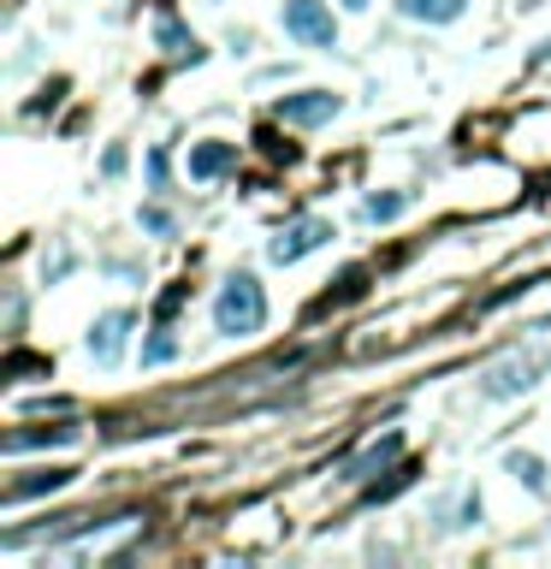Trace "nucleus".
<instances>
[{"label": "nucleus", "mask_w": 551, "mask_h": 569, "mask_svg": "<svg viewBox=\"0 0 551 569\" xmlns=\"http://www.w3.org/2000/svg\"><path fill=\"white\" fill-rule=\"evenodd\" d=\"M267 326V291L255 273H232L226 285H220V297H214V333H226V338H249V333H262Z\"/></svg>", "instance_id": "nucleus-1"}, {"label": "nucleus", "mask_w": 551, "mask_h": 569, "mask_svg": "<svg viewBox=\"0 0 551 569\" xmlns=\"http://www.w3.org/2000/svg\"><path fill=\"white\" fill-rule=\"evenodd\" d=\"M285 37L303 42V48H338V24H333V7L326 0H285Z\"/></svg>", "instance_id": "nucleus-2"}, {"label": "nucleus", "mask_w": 551, "mask_h": 569, "mask_svg": "<svg viewBox=\"0 0 551 569\" xmlns=\"http://www.w3.org/2000/svg\"><path fill=\"white\" fill-rule=\"evenodd\" d=\"M338 113H344V95H333V90H297V95L273 101V119H279V125H297V131L333 125Z\"/></svg>", "instance_id": "nucleus-3"}, {"label": "nucleus", "mask_w": 551, "mask_h": 569, "mask_svg": "<svg viewBox=\"0 0 551 569\" xmlns=\"http://www.w3.org/2000/svg\"><path fill=\"white\" fill-rule=\"evenodd\" d=\"M326 237H333V220L303 214V220H290V226L267 244V262H273V267H290V262H303V255H315Z\"/></svg>", "instance_id": "nucleus-4"}, {"label": "nucleus", "mask_w": 551, "mask_h": 569, "mask_svg": "<svg viewBox=\"0 0 551 569\" xmlns=\"http://www.w3.org/2000/svg\"><path fill=\"white\" fill-rule=\"evenodd\" d=\"M540 374H545V362H540V356H504L498 368H487V379H480V398L504 404V398H516V392L540 386Z\"/></svg>", "instance_id": "nucleus-5"}, {"label": "nucleus", "mask_w": 551, "mask_h": 569, "mask_svg": "<svg viewBox=\"0 0 551 569\" xmlns=\"http://www.w3.org/2000/svg\"><path fill=\"white\" fill-rule=\"evenodd\" d=\"M131 308H108V315H95L90 338H83V350H90L95 368H113L119 356H125V338H131Z\"/></svg>", "instance_id": "nucleus-6"}, {"label": "nucleus", "mask_w": 551, "mask_h": 569, "mask_svg": "<svg viewBox=\"0 0 551 569\" xmlns=\"http://www.w3.org/2000/svg\"><path fill=\"white\" fill-rule=\"evenodd\" d=\"M398 457H404V434H386V439H374L361 457H350V463H344V480H356V487H361V480L386 475Z\"/></svg>", "instance_id": "nucleus-7"}, {"label": "nucleus", "mask_w": 551, "mask_h": 569, "mask_svg": "<svg viewBox=\"0 0 551 569\" xmlns=\"http://www.w3.org/2000/svg\"><path fill=\"white\" fill-rule=\"evenodd\" d=\"M232 166H237V143H220V136H208V143L191 149V179H196V184H208V179H220V172H232Z\"/></svg>", "instance_id": "nucleus-8"}, {"label": "nucleus", "mask_w": 551, "mask_h": 569, "mask_svg": "<svg viewBox=\"0 0 551 569\" xmlns=\"http://www.w3.org/2000/svg\"><path fill=\"white\" fill-rule=\"evenodd\" d=\"M404 19H421V24H457L469 12V0H398Z\"/></svg>", "instance_id": "nucleus-9"}, {"label": "nucleus", "mask_w": 551, "mask_h": 569, "mask_svg": "<svg viewBox=\"0 0 551 569\" xmlns=\"http://www.w3.org/2000/svg\"><path fill=\"white\" fill-rule=\"evenodd\" d=\"M37 445H78V427H19V434H7V457L37 451Z\"/></svg>", "instance_id": "nucleus-10"}, {"label": "nucleus", "mask_w": 551, "mask_h": 569, "mask_svg": "<svg viewBox=\"0 0 551 569\" xmlns=\"http://www.w3.org/2000/svg\"><path fill=\"white\" fill-rule=\"evenodd\" d=\"M154 48H161V54H191V60H202L196 37H191L178 19H172V12H161V19H154Z\"/></svg>", "instance_id": "nucleus-11"}, {"label": "nucleus", "mask_w": 551, "mask_h": 569, "mask_svg": "<svg viewBox=\"0 0 551 569\" xmlns=\"http://www.w3.org/2000/svg\"><path fill=\"white\" fill-rule=\"evenodd\" d=\"M65 480H72V469H42V475H24L7 487V505H19V498H37V492H60Z\"/></svg>", "instance_id": "nucleus-12"}, {"label": "nucleus", "mask_w": 551, "mask_h": 569, "mask_svg": "<svg viewBox=\"0 0 551 569\" xmlns=\"http://www.w3.org/2000/svg\"><path fill=\"white\" fill-rule=\"evenodd\" d=\"M504 469H510L516 480H522L528 492H545V487H551V480H545V463L533 457V451H510V457H504Z\"/></svg>", "instance_id": "nucleus-13"}, {"label": "nucleus", "mask_w": 551, "mask_h": 569, "mask_svg": "<svg viewBox=\"0 0 551 569\" xmlns=\"http://www.w3.org/2000/svg\"><path fill=\"white\" fill-rule=\"evenodd\" d=\"M404 209H409V196H404V190H386V196H368V202H361V214H368L374 226H386V220H398Z\"/></svg>", "instance_id": "nucleus-14"}, {"label": "nucleus", "mask_w": 551, "mask_h": 569, "mask_svg": "<svg viewBox=\"0 0 551 569\" xmlns=\"http://www.w3.org/2000/svg\"><path fill=\"white\" fill-rule=\"evenodd\" d=\"M178 356V338L166 333V326H154V338L143 344V368H161V362H172Z\"/></svg>", "instance_id": "nucleus-15"}, {"label": "nucleus", "mask_w": 551, "mask_h": 569, "mask_svg": "<svg viewBox=\"0 0 551 569\" xmlns=\"http://www.w3.org/2000/svg\"><path fill=\"white\" fill-rule=\"evenodd\" d=\"M136 226L154 232V237H172V232H178V220H172L166 209H136Z\"/></svg>", "instance_id": "nucleus-16"}, {"label": "nucleus", "mask_w": 551, "mask_h": 569, "mask_svg": "<svg viewBox=\"0 0 551 569\" xmlns=\"http://www.w3.org/2000/svg\"><path fill=\"white\" fill-rule=\"evenodd\" d=\"M65 273H72V250H54V262H42V280H48V285H60Z\"/></svg>", "instance_id": "nucleus-17"}, {"label": "nucleus", "mask_w": 551, "mask_h": 569, "mask_svg": "<svg viewBox=\"0 0 551 569\" xmlns=\"http://www.w3.org/2000/svg\"><path fill=\"white\" fill-rule=\"evenodd\" d=\"M255 143H262V149L273 154V161H285V166L297 161V149H290V143H279V136H273V131H262V136H255Z\"/></svg>", "instance_id": "nucleus-18"}, {"label": "nucleus", "mask_w": 551, "mask_h": 569, "mask_svg": "<svg viewBox=\"0 0 551 569\" xmlns=\"http://www.w3.org/2000/svg\"><path fill=\"white\" fill-rule=\"evenodd\" d=\"M166 166H172L166 149H154V154H149V184H154V190H166Z\"/></svg>", "instance_id": "nucleus-19"}, {"label": "nucleus", "mask_w": 551, "mask_h": 569, "mask_svg": "<svg viewBox=\"0 0 551 569\" xmlns=\"http://www.w3.org/2000/svg\"><path fill=\"white\" fill-rule=\"evenodd\" d=\"M101 172H108V179H119V172H125V149H108V154H101Z\"/></svg>", "instance_id": "nucleus-20"}, {"label": "nucleus", "mask_w": 551, "mask_h": 569, "mask_svg": "<svg viewBox=\"0 0 551 569\" xmlns=\"http://www.w3.org/2000/svg\"><path fill=\"white\" fill-rule=\"evenodd\" d=\"M338 7H350V12H361V7H368V0H338Z\"/></svg>", "instance_id": "nucleus-21"}, {"label": "nucleus", "mask_w": 551, "mask_h": 569, "mask_svg": "<svg viewBox=\"0 0 551 569\" xmlns=\"http://www.w3.org/2000/svg\"><path fill=\"white\" fill-rule=\"evenodd\" d=\"M528 7H533V0H528Z\"/></svg>", "instance_id": "nucleus-22"}]
</instances>
